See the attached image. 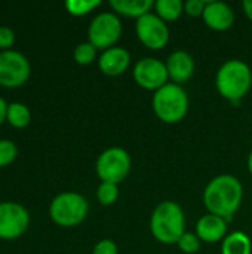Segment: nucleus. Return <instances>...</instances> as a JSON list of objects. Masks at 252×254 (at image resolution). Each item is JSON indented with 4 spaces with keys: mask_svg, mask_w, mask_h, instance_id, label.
<instances>
[{
    "mask_svg": "<svg viewBox=\"0 0 252 254\" xmlns=\"http://www.w3.org/2000/svg\"><path fill=\"white\" fill-rule=\"evenodd\" d=\"M95 57H97V48L91 42H82L73 51V58L80 65H88L94 63Z\"/></svg>",
    "mask_w": 252,
    "mask_h": 254,
    "instance_id": "obj_21",
    "label": "nucleus"
},
{
    "mask_svg": "<svg viewBox=\"0 0 252 254\" xmlns=\"http://www.w3.org/2000/svg\"><path fill=\"white\" fill-rule=\"evenodd\" d=\"M203 21L205 24L215 30V31H226L235 22V12L233 9L224 1H206L203 10Z\"/></svg>",
    "mask_w": 252,
    "mask_h": 254,
    "instance_id": "obj_12",
    "label": "nucleus"
},
{
    "mask_svg": "<svg viewBox=\"0 0 252 254\" xmlns=\"http://www.w3.org/2000/svg\"><path fill=\"white\" fill-rule=\"evenodd\" d=\"M242 198V183L232 174L214 177L203 190V204L206 210L223 219H230L239 210Z\"/></svg>",
    "mask_w": 252,
    "mask_h": 254,
    "instance_id": "obj_1",
    "label": "nucleus"
},
{
    "mask_svg": "<svg viewBox=\"0 0 252 254\" xmlns=\"http://www.w3.org/2000/svg\"><path fill=\"white\" fill-rule=\"evenodd\" d=\"M196 235L203 243H218L227 237L226 219L215 214H205L196 223Z\"/></svg>",
    "mask_w": 252,
    "mask_h": 254,
    "instance_id": "obj_14",
    "label": "nucleus"
},
{
    "mask_svg": "<svg viewBox=\"0 0 252 254\" xmlns=\"http://www.w3.org/2000/svg\"><path fill=\"white\" fill-rule=\"evenodd\" d=\"M248 170H250V173H251L252 176V152L250 153V156H248Z\"/></svg>",
    "mask_w": 252,
    "mask_h": 254,
    "instance_id": "obj_30",
    "label": "nucleus"
},
{
    "mask_svg": "<svg viewBox=\"0 0 252 254\" xmlns=\"http://www.w3.org/2000/svg\"><path fill=\"white\" fill-rule=\"evenodd\" d=\"M166 68H168L169 77L174 80V83L180 85L183 82H187L193 76L195 60L186 51H174L168 57Z\"/></svg>",
    "mask_w": 252,
    "mask_h": 254,
    "instance_id": "obj_15",
    "label": "nucleus"
},
{
    "mask_svg": "<svg viewBox=\"0 0 252 254\" xmlns=\"http://www.w3.org/2000/svg\"><path fill=\"white\" fill-rule=\"evenodd\" d=\"M221 254H252L250 237L244 232H232L223 240Z\"/></svg>",
    "mask_w": 252,
    "mask_h": 254,
    "instance_id": "obj_17",
    "label": "nucleus"
},
{
    "mask_svg": "<svg viewBox=\"0 0 252 254\" xmlns=\"http://www.w3.org/2000/svg\"><path fill=\"white\" fill-rule=\"evenodd\" d=\"M89 211L86 198L77 192H62L56 195L49 205L50 220L61 228H74L80 225Z\"/></svg>",
    "mask_w": 252,
    "mask_h": 254,
    "instance_id": "obj_5",
    "label": "nucleus"
},
{
    "mask_svg": "<svg viewBox=\"0 0 252 254\" xmlns=\"http://www.w3.org/2000/svg\"><path fill=\"white\" fill-rule=\"evenodd\" d=\"M153 112L165 124H177L189 112V95L181 85L166 83L157 89L151 100Z\"/></svg>",
    "mask_w": 252,
    "mask_h": 254,
    "instance_id": "obj_4",
    "label": "nucleus"
},
{
    "mask_svg": "<svg viewBox=\"0 0 252 254\" xmlns=\"http://www.w3.org/2000/svg\"><path fill=\"white\" fill-rule=\"evenodd\" d=\"M97 198L101 205H113L119 198V188L114 183L101 182L97 189Z\"/></svg>",
    "mask_w": 252,
    "mask_h": 254,
    "instance_id": "obj_22",
    "label": "nucleus"
},
{
    "mask_svg": "<svg viewBox=\"0 0 252 254\" xmlns=\"http://www.w3.org/2000/svg\"><path fill=\"white\" fill-rule=\"evenodd\" d=\"M31 74V64L28 58L15 49L0 51V86L19 88Z\"/></svg>",
    "mask_w": 252,
    "mask_h": 254,
    "instance_id": "obj_7",
    "label": "nucleus"
},
{
    "mask_svg": "<svg viewBox=\"0 0 252 254\" xmlns=\"http://www.w3.org/2000/svg\"><path fill=\"white\" fill-rule=\"evenodd\" d=\"M168 77L169 73L166 68V63L157 58H141L134 65V79L144 89L156 92L168 83Z\"/></svg>",
    "mask_w": 252,
    "mask_h": 254,
    "instance_id": "obj_11",
    "label": "nucleus"
},
{
    "mask_svg": "<svg viewBox=\"0 0 252 254\" xmlns=\"http://www.w3.org/2000/svg\"><path fill=\"white\" fill-rule=\"evenodd\" d=\"M215 86L232 103L241 101L252 86L251 67L242 60H229L217 71Z\"/></svg>",
    "mask_w": 252,
    "mask_h": 254,
    "instance_id": "obj_3",
    "label": "nucleus"
},
{
    "mask_svg": "<svg viewBox=\"0 0 252 254\" xmlns=\"http://www.w3.org/2000/svg\"><path fill=\"white\" fill-rule=\"evenodd\" d=\"M135 31L140 39V42L150 48V49H162L169 42V28L168 24L159 18L156 13H146L141 18L137 19Z\"/></svg>",
    "mask_w": 252,
    "mask_h": 254,
    "instance_id": "obj_10",
    "label": "nucleus"
},
{
    "mask_svg": "<svg viewBox=\"0 0 252 254\" xmlns=\"http://www.w3.org/2000/svg\"><path fill=\"white\" fill-rule=\"evenodd\" d=\"M131 64V55L125 48L113 46L105 51L98 58L100 70L107 76H119L128 70Z\"/></svg>",
    "mask_w": 252,
    "mask_h": 254,
    "instance_id": "obj_13",
    "label": "nucleus"
},
{
    "mask_svg": "<svg viewBox=\"0 0 252 254\" xmlns=\"http://www.w3.org/2000/svg\"><path fill=\"white\" fill-rule=\"evenodd\" d=\"M18 156V147L12 140L0 138V168L10 165Z\"/></svg>",
    "mask_w": 252,
    "mask_h": 254,
    "instance_id": "obj_23",
    "label": "nucleus"
},
{
    "mask_svg": "<svg viewBox=\"0 0 252 254\" xmlns=\"http://www.w3.org/2000/svg\"><path fill=\"white\" fill-rule=\"evenodd\" d=\"M92 254H119L117 244L111 240H101L95 244Z\"/></svg>",
    "mask_w": 252,
    "mask_h": 254,
    "instance_id": "obj_26",
    "label": "nucleus"
},
{
    "mask_svg": "<svg viewBox=\"0 0 252 254\" xmlns=\"http://www.w3.org/2000/svg\"><path fill=\"white\" fill-rule=\"evenodd\" d=\"M242 6H244L245 15L252 21V0H245V1L242 3Z\"/></svg>",
    "mask_w": 252,
    "mask_h": 254,
    "instance_id": "obj_29",
    "label": "nucleus"
},
{
    "mask_svg": "<svg viewBox=\"0 0 252 254\" xmlns=\"http://www.w3.org/2000/svg\"><path fill=\"white\" fill-rule=\"evenodd\" d=\"M156 15L166 21H175L181 16L184 10V3L181 0H157L154 1Z\"/></svg>",
    "mask_w": 252,
    "mask_h": 254,
    "instance_id": "obj_19",
    "label": "nucleus"
},
{
    "mask_svg": "<svg viewBox=\"0 0 252 254\" xmlns=\"http://www.w3.org/2000/svg\"><path fill=\"white\" fill-rule=\"evenodd\" d=\"M7 107H9V104L6 103V100L0 97V125H1V124L6 121V118H7Z\"/></svg>",
    "mask_w": 252,
    "mask_h": 254,
    "instance_id": "obj_28",
    "label": "nucleus"
},
{
    "mask_svg": "<svg viewBox=\"0 0 252 254\" xmlns=\"http://www.w3.org/2000/svg\"><path fill=\"white\" fill-rule=\"evenodd\" d=\"M186 228V216L183 208L174 201L160 202L151 213V235L162 244H177Z\"/></svg>",
    "mask_w": 252,
    "mask_h": 254,
    "instance_id": "obj_2",
    "label": "nucleus"
},
{
    "mask_svg": "<svg viewBox=\"0 0 252 254\" xmlns=\"http://www.w3.org/2000/svg\"><path fill=\"white\" fill-rule=\"evenodd\" d=\"M6 121L13 128H18V129L25 128L31 122V112H30L28 106L24 103H19V101L9 103Z\"/></svg>",
    "mask_w": 252,
    "mask_h": 254,
    "instance_id": "obj_18",
    "label": "nucleus"
},
{
    "mask_svg": "<svg viewBox=\"0 0 252 254\" xmlns=\"http://www.w3.org/2000/svg\"><path fill=\"white\" fill-rule=\"evenodd\" d=\"M110 6L114 9V12L131 16V18H141L146 13H150V10L154 7L153 0H111Z\"/></svg>",
    "mask_w": 252,
    "mask_h": 254,
    "instance_id": "obj_16",
    "label": "nucleus"
},
{
    "mask_svg": "<svg viewBox=\"0 0 252 254\" xmlns=\"http://www.w3.org/2000/svg\"><path fill=\"white\" fill-rule=\"evenodd\" d=\"M205 4H206V1H203V0H187V1L184 3V12H186L189 16H199V15H203Z\"/></svg>",
    "mask_w": 252,
    "mask_h": 254,
    "instance_id": "obj_27",
    "label": "nucleus"
},
{
    "mask_svg": "<svg viewBox=\"0 0 252 254\" xmlns=\"http://www.w3.org/2000/svg\"><path fill=\"white\" fill-rule=\"evenodd\" d=\"M100 4V0H67L64 6L67 12L71 13L73 16H83L97 9Z\"/></svg>",
    "mask_w": 252,
    "mask_h": 254,
    "instance_id": "obj_20",
    "label": "nucleus"
},
{
    "mask_svg": "<svg viewBox=\"0 0 252 254\" xmlns=\"http://www.w3.org/2000/svg\"><path fill=\"white\" fill-rule=\"evenodd\" d=\"M131 167H132L131 156L122 147L105 149L98 156L95 164L97 176L100 177V180L114 185L122 183L128 177Z\"/></svg>",
    "mask_w": 252,
    "mask_h": 254,
    "instance_id": "obj_6",
    "label": "nucleus"
},
{
    "mask_svg": "<svg viewBox=\"0 0 252 254\" xmlns=\"http://www.w3.org/2000/svg\"><path fill=\"white\" fill-rule=\"evenodd\" d=\"M31 217L28 210L15 201L0 202V240L13 241L22 237L28 226Z\"/></svg>",
    "mask_w": 252,
    "mask_h": 254,
    "instance_id": "obj_8",
    "label": "nucleus"
},
{
    "mask_svg": "<svg viewBox=\"0 0 252 254\" xmlns=\"http://www.w3.org/2000/svg\"><path fill=\"white\" fill-rule=\"evenodd\" d=\"M177 244H178L180 250L186 254H195L201 250V240L196 234L184 232Z\"/></svg>",
    "mask_w": 252,
    "mask_h": 254,
    "instance_id": "obj_24",
    "label": "nucleus"
},
{
    "mask_svg": "<svg viewBox=\"0 0 252 254\" xmlns=\"http://www.w3.org/2000/svg\"><path fill=\"white\" fill-rule=\"evenodd\" d=\"M15 43V33L6 25H0V51H9Z\"/></svg>",
    "mask_w": 252,
    "mask_h": 254,
    "instance_id": "obj_25",
    "label": "nucleus"
},
{
    "mask_svg": "<svg viewBox=\"0 0 252 254\" xmlns=\"http://www.w3.org/2000/svg\"><path fill=\"white\" fill-rule=\"evenodd\" d=\"M89 42L97 49H108L113 48L114 43L122 36V22L119 16L113 12H101L98 13L89 24L88 28Z\"/></svg>",
    "mask_w": 252,
    "mask_h": 254,
    "instance_id": "obj_9",
    "label": "nucleus"
}]
</instances>
